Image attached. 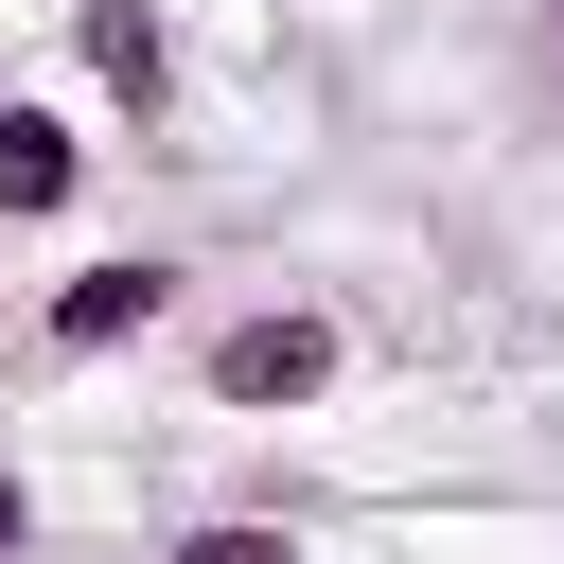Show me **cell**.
Instances as JSON below:
<instances>
[{
	"label": "cell",
	"mask_w": 564,
	"mask_h": 564,
	"mask_svg": "<svg viewBox=\"0 0 564 564\" xmlns=\"http://www.w3.org/2000/svg\"><path fill=\"white\" fill-rule=\"evenodd\" d=\"M194 388H212L229 423H317V405L352 388V317H335V300H247V317H212Z\"/></svg>",
	"instance_id": "obj_1"
},
{
	"label": "cell",
	"mask_w": 564,
	"mask_h": 564,
	"mask_svg": "<svg viewBox=\"0 0 564 564\" xmlns=\"http://www.w3.org/2000/svg\"><path fill=\"white\" fill-rule=\"evenodd\" d=\"M159 317H176V264H159V247H88V264L35 300V352H53V370H106V352H141Z\"/></svg>",
	"instance_id": "obj_2"
},
{
	"label": "cell",
	"mask_w": 564,
	"mask_h": 564,
	"mask_svg": "<svg viewBox=\"0 0 564 564\" xmlns=\"http://www.w3.org/2000/svg\"><path fill=\"white\" fill-rule=\"evenodd\" d=\"M70 53H88V106H106L123 141L176 123V18H159V0H70Z\"/></svg>",
	"instance_id": "obj_3"
},
{
	"label": "cell",
	"mask_w": 564,
	"mask_h": 564,
	"mask_svg": "<svg viewBox=\"0 0 564 564\" xmlns=\"http://www.w3.org/2000/svg\"><path fill=\"white\" fill-rule=\"evenodd\" d=\"M88 159H106V141H88L70 106H35V88H18V106H0V229H53V212H88Z\"/></svg>",
	"instance_id": "obj_4"
},
{
	"label": "cell",
	"mask_w": 564,
	"mask_h": 564,
	"mask_svg": "<svg viewBox=\"0 0 564 564\" xmlns=\"http://www.w3.org/2000/svg\"><path fill=\"white\" fill-rule=\"evenodd\" d=\"M159 564H300V529H282V511H194Z\"/></svg>",
	"instance_id": "obj_5"
},
{
	"label": "cell",
	"mask_w": 564,
	"mask_h": 564,
	"mask_svg": "<svg viewBox=\"0 0 564 564\" xmlns=\"http://www.w3.org/2000/svg\"><path fill=\"white\" fill-rule=\"evenodd\" d=\"M18 546H35V476L0 458V564H18Z\"/></svg>",
	"instance_id": "obj_6"
},
{
	"label": "cell",
	"mask_w": 564,
	"mask_h": 564,
	"mask_svg": "<svg viewBox=\"0 0 564 564\" xmlns=\"http://www.w3.org/2000/svg\"><path fill=\"white\" fill-rule=\"evenodd\" d=\"M546 53H564V18H546Z\"/></svg>",
	"instance_id": "obj_7"
},
{
	"label": "cell",
	"mask_w": 564,
	"mask_h": 564,
	"mask_svg": "<svg viewBox=\"0 0 564 564\" xmlns=\"http://www.w3.org/2000/svg\"><path fill=\"white\" fill-rule=\"evenodd\" d=\"M0 106H18V88H0Z\"/></svg>",
	"instance_id": "obj_8"
}]
</instances>
